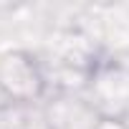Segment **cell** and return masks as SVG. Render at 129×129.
I'll list each match as a JSON object with an SVG mask.
<instances>
[{"label": "cell", "mask_w": 129, "mask_h": 129, "mask_svg": "<svg viewBox=\"0 0 129 129\" xmlns=\"http://www.w3.org/2000/svg\"><path fill=\"white\" fill-rule=\"evenodd\" d=\"M0 96L28 106H36L48 96L46 69L30 51L10 48L0 53Z\"/></svg>", "instance_id": "1"}, {"label": "cell", "mask_w": 129, "mask_h": 129, "mask_svg": "<svg viewBox=\"0 0 129 129\" xmlns=\"http://www.w3.org/2000/svg\"><path fill=\"white\" fill-rule=\"evenodd\" d=\"M89 99L101 116L126 119L129 111V66L99 63L89 79Z\"/></svg>", "instance_id": "2"}, {"label": "cell", "mask_w": 129, "mask_h": 129, "mask_svg": "<svg viewBox=\"0 0 129 129\" xmlns=\"http://www.w3.org/2000/svg\"><path fill=\"white\" fill-rule=\"evenodd\" d=\"M96 129H129L126 119H116V116H101Z\"/></svg>", "instance_id": "5"}, {"label": "cell", "mask_w": 129, "mask_h": 129, "mask_svg": "<svg viewBox=\"0 0 129 129\" xmlns=\"http://www.w3.org/2000/svg\"><path fill=\"white\" fill-rule=\"evenodd\" d=\"M0 129H48L41 106L0 101Z\"/></svg>", "instance_id": "4"}, {"label": "cell", "mask_w": 129, "mask_h": 129, "mask_svg": "<svg viewBox=\"0 0 129 129\" xmlns=\"http://www.w3.org/2000/svg\"><path fill=\"white\" fill-rule=\"evenodd\" d=\"M43 119L48 129H96L101 114L81 91H56L43 101Z\"/></svg>", "instance_id": "3"}]
</instances>
